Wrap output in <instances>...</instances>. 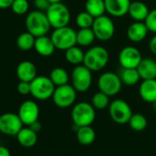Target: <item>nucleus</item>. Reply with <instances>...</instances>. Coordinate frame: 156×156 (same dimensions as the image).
Returning <instances> with one entry per match:
<instances>
[{"label": "nucleus", "instance_id": "41", "mask_svg": "<svg viewBox=\"0 0 156 156\" xmlns=\"http://www.w3.org/2000/svg\"><path fill=\"white\" fill-rule=\"evenodd\" d=\"M51 4H54V3H60L62 2V0H49Z\"/></svg>", "mask_w": 156, "mask_h": 156}, {"label": "nucleus", "instance_id": "19", "mask_svg": "<svg viewBox=\"0 0 156 156\" xmlns=\"http://www.w3.org/2000/svg\"><path fill=\"white\" fill-rule=\"evenodd\" d=\"M140 79H156V62L151 58H142L137 67Z\"/></svg>", "mask_w": 156, "mask_h": 156}, {"label": "nucleus", "instance_id": "15", "mask_svg": "<svg viewBox=\"0 0 156 156\" xmlns=\"http://www.w3.org/2000/svg\"><path fill=\"white\" fill-rule=\"evenodd\" d=\"M106 12L112 17L121 18L128 14L130 0H104Z\"/></svg>", "mask_w": 156, "mask_h": 156}, {"label": "nucleus", "instance_id": "3", "mask_svg": "<svg viewBox=\"0 0 156 156\" xmlns=\"http://www.w3.org/2000/svg\"><path fill=\"white\" fill-rule=\"evenodd\" d=\"M71 118L78 127L90 126L96 119V108L88 102H79L73 106Z\"/></svg>", "mask_w": 156, "mask_h": 156}, {"label": "nucleus", "instance_id": "10", "mask_svg": "<svg viewBox=\"0 0 156 156\" xmlns=\"http://www.w3.org/2000/svg\"><path fill=\"white\" fill-rule=\"evenodd\" d=\"M108 112L112 120L120 125L128 123L133 114L130 106L123 99L113 100L108 106Z\"/></svg>", "mask_w": 156, "mask_h": 156}, {"label": "nucleus", "instance_id": "29", "mask_svg": "<svg viewBox=\"0 0 156 156\" xmlns=\"http://www.w3.org/2000/svg\"><path fill=\"white\" fill-rule=\"evenodd\" d=\"M35 40H36V37L34 35H32L29 31H26L19 35L16 42H17V46L19 49H20L21 51H27L34 48Z\"/></svg>", "mask_w": 156, "mask_h": 156}, {"label": "nucleus", "instance_id": "18", "mask_svg": "<svg viewBox=\"0 0 156 156\" xmlns=\"http://www.w3.org/2000/svg\"><path fill=\"white\" fill-rule=\"evenodd\" d=\"M34 49L39 55L43 57H49L54 53L56 48L53 44L51 38L48 37L47 35H44L36 38Z\"/></svg>", "mask_w": 156, "mask_h": 156}, {"label": "nucleus", "instance_id": "26", "mask_svg": "<svg viewBox=\"0 0 156 156\" xmlns=\"http://www.w3.org/2000/svg\"><path fill=\"white\" fill-rule=\"evenodd\" d=\"M96 39L97 38L92 28L79 29V30L76 31V44L79 46H89L95 41Z\"/></svg>", "mask_w": 156, "mask_h": 156}, {"label": "nucleus", "instance_id": "17", "mask_svg": "<svg viewBox=\"0 0 156 156\" xmlns=\"http://www.w3.org/2000/svg\"><path fill=\"white\" fill-rule=\"evenodd\" d=\"M148 32L149 30L144 21H135L128 28L127 36L132 42H140L146 38Z\"/></svg>", "mask_w": 156, "mask_h": 156}, {"label": "nucleus", "instance_id": "30", "mask_svg": "<svg viewBox=\"0 0 156 156\" xmlns=\"http://www.w3.org/2000/svg\"><path fill=\"white\" fill-rule=\"evenodd\" d=\"M128 123L130 129L135 131H142L143 129H146L147 124H148L147 119L142 114H140V113L132 114Z\"/></svg>", "mask_w": 156, "mask_h": 156}, {"label": "nucleus", "instance_id": "6", "mask_svg": "<svg viewBox=\"0 0 156 156\" xmlns=\"http://www.w3.org/2000/svg\"><path fill=\"white\" fill-rule=\"evenodd\" d=\"M71 82L77 92H87L92 85V71L84 64L76 65L71 73Z\"/></svg>", "mask_w": 156, "mask_h": 156}, {"label": "nucleus", "instance_id": "22", "mask_svg": "<svg viewBox=\"0 0 156 156\" xmlns=\"http://www.w3.org/2000/svg\"><path fill=\"white\" fill-rule=\"evenodd\" d=\"M16 136L20 144L26 148L33 147L38 140L37 132L32 130L30 127L22 128Z\"/></svg>", "mask_w": 156, "mask_h": 156}, {"label": "nucleus", "instance_id": "9", "mask_svg": "<svg viewBox=\"0 0 156 156\" xmlns=\"http://www.w3.org/2000/svg\"><path fill=\"white\" fill-rule=\"evenodd\" d=\"M77 91L72 85L66 84L62 86H58L52 95L53 103L61 108H66L74 104L76 99Z\"/></svg>", "mask_w": 156, "mask_h": 156}, {"label": "nucleus", "instance_id": "31", "mask_svg": "<svg viewBox=\"0 0 156 156\" xmlns=\"http://www.w3.org/2000/svg\"><path fill=\"white\" fill-rule=\"evenodd\" d=\"M91 104L93 105V107L96 109H98V110L104 109V108H108L110 104L109 97L108 95H106L105 93L99 91L93 96Z\"/></svg>", "mask_w": 156, "mask_h": 156}, {"label": "nucleus", "instance_id": "1", "mask_svg": "<svg viewBox=\"0 0 156 156\" xmlns=\"http://www.w3.org/2000/svg\"><path fill=\"white\" fill-rule=\"evenodd\" d=\"M27 31L30 32L36 38L46 35L51 28L46 12L41 10H33L30 12L25 20Z\"/></svg>", "mask_w": 156, "mask_h": 156}, {"label": "nucleus", "instance_id": "25", "mask_svg": "<svg viewBox=\"0 0 156 156\" xmlns=\"http://www.w3.org/2000/svg\"><path fill=\"white\" fill-rule=\"evenodd\" d=\"M119 75L122 84L129 87L138 84L140 79L137 68H122Z\"/></svg>", "mask_w": 156, "mask_h": 156}, {"label": "nucleus", "instance_id": "37", "mask_svg": "<svg viewBox=\"0 0 156 156\" xmlns=\"http://www.w3.org/2000/svg\"><path fill=\"white\" fill-rule=\"evenodd\" d=\"M14 0H0V9H6L11 8Z\"/></svg>", "mask_w": 156, "mask_h": 156}, {"label": "nucleus", "instance_id": "28", "mask_svg": "<svg viewBox=\"0 0 156 156\" xmlns=\"http://www.w3.org/2000/svg\"><path fill=\"white\" fill-rule=\"evenodd\" d=\"M51 80L55 85V87L66 85L69 82V73L67 71L62 67H55L51 70L50 76Z\"/></svg>", "mask_w": 156, "mask_h": 156}, {"label": "nucleus", "instance_id": "38", "mask_svg": "<svg viewBox=\"0 0 156 156\" xmlns=\"http://www.w3.org/2000/svg\"><path fill=\"white\" fill-rule=\"evenodd\" d=\"M149 48H150V51L156 55V34L151 39L150 41V43H149Z\"/></svg>", "mask_w": 156, "mask_h": 156}, {"label": "nucleus", "instance_id": "39", "mask_svg": "<svg viewBox=\"0 0 156 156\" xmlns=\"http://www.w3.org/2000/svg\"><path fill=\"white\" fill-rule=\"evenodd\" d=\"M29 127H30L32 130H34L35 132H37V133L41 129V122H39V120H37V121L31 123L30 125H29Z\"/></svg>", "mask_w": 156, "mask_h": 156}, {"label": "nucleus", "instance_id": "34", "mask_svg": "<svg viewBox=\"0 0 156 156\" xmlns=\"http://www.w3.org/2000/svg\"><path fill=\"white\" fill-rule=\"evenodd\" d=\"M144 22H145L149 31L156 34V9L150 10Z\"/></svg>", "mask_w": 156, "mask_h": 156}, {"label": "nucleus", "instance_id": "24", "mask_svg": "<svg viewBox=\"0 0 156 156\" xmlns=\"http://www.w3.org/2000/svg\"><path fill=\"white\" fill-rule=\"evenodd\" d=\"M64 57L65 60L73 65H79L83 64L84 62V58H85V52L79 46H73L66 51H64Z\"/></svg>", "mask_w": 156, "mask_h": 156}, {"label": "nucleus", "instance_id": "5", "mask_svg": "<svg viewBox=\"0 0 156 156\" xmlns=\"http://www.w3.org/2000/svg\"><path fill=\"white\" fill-rule=\"evenodd\" d=\"M46 15L48 17L51 26L53 29L68 26L71 20L70 10L62 2L51 4V6L46 11Z\"/></svg>", "mask_w": 156, "mask_h": 156}, {"label": "nucleus", "instance_id": "8", "mask_svg": "<svg viewBox=\"0 0 156 156\" xmlns=\"http://www.w3.org/2000/svg\"><path fill=\"white\" fill-rule=\"evenodd\" d=\"M98 86L99 91L105 93L108 97H113L121 90L122 82L119 74L113 72H106L99 76Z\"/></svg>", "mask_w": 156, "mask_h": 156}, {"label": "nucleus", "instance_id": "35", "mask_svg": "<svg viewBox=\"0 0 156 156\" xmlns=\"http://www.w3.org/2000/svg\"><path fill=\"white\" fill-rule=\"evenodd\" d=\"M17 90L21 95H29L30 94V83L20 81L17 86Z\"/></svg>", "mask_w": 156, "mask_h": 156}, {"label": "nucleus", "instance_id": "2", "mask_svg": "<svg viewBox=\"0 0 156 156\" xmlns=\"http://www.w3.org/2000/svg\"><path fill=\"white\" fill-rule=\"evenodd\" d=\"M108 59L109 54L106 48L102 46H94L85 52L83 64L92 72H97L106 67Z\"/></svg>", "mask_w": 156, "mask_h": 156}, {"label": "nucleus", "instance_id": "40", "mask_svg": "<svg viewBox=\"0 0 156 156\" xmlns=\"http://www.w3.org/2000/svg\"><path fill=\"white\" fill-rule=\"evenodd\" d=\"M0 156H11V153L8 148L0 145Z\"/></svg>", "mask_w": 156, "mask_h": 156}, {"label": "nucleus", "instance_id": "14", "mask_svg": "<svg viewBox=\"0 0 156 156\" xmlns=\"http://www.w3.org/2000/svg\"><path fill=\"white\" fill-rule=\"evenodd\" d=\"M18 114L23 124L29 126L38 120L40 115V108L35 101L26 100L20 105Z\"/></svg>", "mask_w": 156, "mask_h": 156}, {"label": "nucleus", "instance_id": "23", "mask_svg": "<svg viewBox=\"0 0 156 156\" xmlns=\"http://www.w3.org/2000/svg\"><path fill=\"white\" fill-rule=\"evenodd\" d=\"M77 140L82 145L87 146L92 144L96 140V131L90 126H83L79 127L76 131Z\"/></svg>", "mask_w": 156, "mask_h": 156}, {"label": "nucleus", "instance_id": "20", "mask_svg": "<svg viewBox=\"0 0 156 156\" xmlns=\"http://www.w3.org/2000/svg\"><path fill=\"white\" fill-rule=\"evenodd\" d=\"M139 93L142 100L148 103H153L156 100V79L142 80Z\"/></svg>", "mask_w": 156, "mask_h": 156}, {"label": "nucleus", "instance_id": "13", "mask_svg": "<svg viewBox=\"0 0 156 156\" xmlns=\"http://www.w3.org/2000/svg\"><path fill=\"white\" fill-rule=\"evenodd\" d=\"M141 60L140 51L133 46L124 47L119 54V62L122 68H137Z\"/></svg>", "mask_w": 156, "mask_h": 156}, {"label": "nucleus", "instance_id": "4", "mask_svg": "<svg viewBox=\"0 0 156 156\" xmlns=\"http://www.w3.org/2000/svg\"><path fill=\"white\" fill-rule=\"evenodd\" d=\"M55 90V85L50 77L36 76L30 82V95L38 100H47L51 98Z\"/></svg>", "mask_w": 156, "mask_h": 156}, {"label": "nucleus", "instance_id": "21", "mask_svg": "<svg viewBox=\"0 0 156 156\" xmlns=\"http://www.w3.org/2000/svg\"><path fill=\"white\" fill-rule=\"evenodd\" d=\"M150 10L147 5L141 1L130 2L128 14L135 21H145Z\"/></svg>", "mask_w": 156, "mask_h": 156}, {"label": "nucleus", "instance_id": "12", "mask_svg": "<svg viewBox=\"0 0 156 156\" xmlns=\"http://www.w3.org/2000/svg\"><path fill=\"white\" fill-rule=\"evenodd\" d=\"M23 125L19 114L8 112L0 116V132L3 134L17 135L23 128Z\"/></svg>", "mask_w": 156, "mask_h": 156}, {"label": "nucleus", "instance_id": "11", "mask_svg": "<svg viewBox=\"0 0 156 156\" xmlns=\"http://www.w3.org/2000/svg\"><path fill=\"white\" fill-rule=\"evenodd\" d=\"M92 30L96 35V38L101 41H107L112 39L115 33V26L113 20L108 17L102 15L95 18Z\"/></svg>", "mask_w": 156, "mask_h": 156}, {"label": "nucleus", "instance_id": "32", "mask_svg": "<svg viewBox=\"0 0 156 156\" xmlns=\"http://www.w3.org/2000/svg\"><path fill=\"white\" fill-rule=\"evenodd\" d=\"M94 20H95V18L86 10L78 13L76 16V19H75L76 25L78 26L79 29L92 28Z\"/></svg>", "mask_w": 156, "mask_h": 156}, {"label": "nucleus", "instance_id": "27", "mask_svg": "<svg viewBox=\"0 0 156 156\" xmlns=\"http://www.w3.org/2000/svg\"><path fill=\"white\" fill-rule=\"evenodd\" d=\"M86 11H87L94 18L105 15L106 6L104 0H87L85 4Z\"/></svg>", "mask_w": 156, "mask_h": 156}, {"label": "nucleus", "instance_id": "16", "mask_svg": "<svg viewBox=\"0 0 156 156\" xmlns=\"http://www.w3.org/2000/svg\"><path fill=\"white\" fill-rule=\"evenodd\" d=\"M16 74L20 81L30 83L37 76V68L32 62L23 61L17 66Z\"/></svg>", "mask_w": 156, "mask_h": 156}, {"label": "nucleus", "instance_id": "36", "mask_svg": "<svg viewBox=\"0 0 156 156\" xmlns=\"http://www.w3.org/2000/svg\"><path fill=\"white\" fill-rule=\"evenodd\" d=\"M34 6L38 10L46 12L51 6V3L49 0H34Z\"/></svg>", "mask_w": 156, "mask_h": 156}, {"label": "nucleus", "instance_id": "7", "mask_svg": "<svg viewBox=\"0 0 156 156\" xmlns=\"http://www.w3.org/2000/svg\"><path fill=\"white\" fill-rule=\"evenodd\" d=\"M51 38L55 48L61 51H66L76 45V31L69 26L54 29Z\"/></svg>", "mask_w": 156, "mask_h": 156}, {"label": "nucleus", "instance_id": "33", "mask_svg": "<svg viewBox=\"0 0 156 156\" xmlns=\"http://www.w3.org/2000/svg\"><path fill=\"white\" fill-rule=\"evenodd\" d=\"M10 9L17 15H24L29 10V2L28 0H14Z\"/></svg>", "mask_w": 156, "mask_h": 156}, {"label": "nucleus", "instance_id": "42", "mask_svg": "<svg viewBox=\"0 0 156 156\" xmlns=\"http://www.w3.org/2000/svg\"><path fill=\"white\" fill-rule=\"evenodd\" d=\"M151 104H152V108H153V110L156 111V100H155L153 103H151Z\"/></svg>", "mask_w": 156, "mask_h": 156}]
</instances>
